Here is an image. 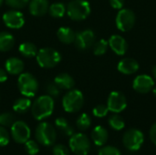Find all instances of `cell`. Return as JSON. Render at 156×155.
<instances>
[{"label": "cell", "mask_w": 156, "mask_h": 155, "mask_svg": "<svg viewBox=\"0 0 156 155\" xmlns=\"http://www.w3.org/2000/svg\"><path fill=\"white\" fill-rule=\"evenodd\" d=\"M57 36L60 42L64 44H71L75 40L76 33L70 27L61 26L58 29Z\"/></svg>", "instance_id": "21"}, {"label": "cell", "mask_w": 156, "mask_h": 155, "mask_svg": "<svg viewBox=\"0 0 156 155\" xmlns=\"http://www.w3.org/2000/svg\"><path fill=\"white\" fill-rule=\"evenodd\" d=\"M28 7L32 16H41L48 11L49 4L48 0H31L29 2Z\"/></svg>", "instance_id": "17"}, {"label": "cell", "mask_w": 156, "mask_h": 155, "mask_svg": "<svg viewBox=\"0 0 156 155\" xmlns=\"http://www.w3.org/2000/svg\"><path fill=\"white\" fill-rule=\"evenodd\" d=\"M109 48V43L105 39H100L99 41L95 42L93 45V53L96 56L104 55Z\"/></svg>", "instance_id": "29"}, {"label": "cell", "mask_w": 156, "mask_h": 155, "mask_svg": "<svg viewBox=\"0 0 156 155\" xmlns=\"http://www.w3.org/2000/svg\"><path fill=\"white\" fill-rule=\"evenodd\" d=\"M84 104V96L79 90H69L62 99V107L66 112L74 113L81 110Z\"/></svg>", "instance_id": "4"}, {"label": "cell", "mask_w": 156, "mask_h": 155, "mask_svg": "<svg viewBox=\"0 0 156 155\" xmlns=\"http://www.w3.org/2000/svg\"><path fill=\"white\" fill-rule=\"evenodd\" d=\"M53 155H69V149L63 144H56L52 149Z\"/></svg>", "instance_id": "37"}, {"label": "cell", "mask_w": 156, "mask_h": 155, "mask_svg": "<svg viewBox=\"0 0 156 155\" xmlns=\"http://www.w3.org/2000/svg\"><path fill=\"white\" fill-rule=\"evenodd\" d=\"M54 82L60 90H71L75 85L74 79L68 73L58 74V76H56Z\"/></svg>", "instance_id": "20"}, {"label": "cell", "mask_w": 156, "mask_h": 155, "mask_svg": "<svg viewBox=\"0 0 156 155\" xmlns=\"http://www.w3.org/2000/svg\"><path fill=\"white\" fill-rule=\"evenodd\" d=\"M54 100L49 95L38 97L31 105V113L37 121H42L48 118L54 111Z\"/></svg>", "instance_id": "1"}, {"label": "cell", "mask_w": 156, "mask_h": 155, "mask_svg": "<svg viewBox=\"0 0 156 155\" xmlns=\"http://www.w3.org/2000/svg\"><path fill=\"white\" fill-rule=\"evenodd\" d=\"M108 43L112 50L119 56H123L128 49L127 41L120 35H112L110 37Z\"/></svg>", "instance_id": "15"}, {"label": "cell", "mask_w": 156, "mask_h": 155, "mask_svg": "<svg viewBox=\"0 0 156 155\" xmlns=\"http://www.w3.org/2000/svg\"><path fill=\"white\" fill-rule=\"evenodd\" d=\"M5 68L11 75H19L24 69V62L18 58H10L5 61Z\"/></svg>", "instance_id": "19"}, {"label": "cell", "mask_w": 156, "mask_h": 155, "mask_svg": "<svg viewBox=\"0 0 156 155\" xmlns=\"http://www.w3.org/2000/svg\"><path fill=\"white\" fill-rule=\"evenodd\" d=\"M24 148H25L26 153L28 155H36L39 152L38 143L30 139L24 143Z\"/></svg>", "instance_id": "30"}, {"label": "cell", "mask_w": 156, "mask_h": 155, "mask_svg": "<svg viewBox=\"0 0 156 155\" xmlns=\"http://www.w3.org/2000/svg\"><path fill=\"white\" fill-rule=\"evenodd\" d=\"M3 21L7 27L17 29L24 26L25 17L24 15L17 9H12L4 13Z\"/></svg>", "instance_id": "13"}, {"label": "cell", "mask_w": 156, "mask_h": 155, "mask_svg": "<svg viewBox=\"0 0 156 155\" xmlns=\"http://www.w3.org/2000/svg\"><path fill=\"white\" fill-rule=\"evenodd\" d=\"M7 79V71L2 68H0V83L5 82Z\"/></svg>", "instance_id": "40"}, {"label": "cell", "mask_w": 156, "mask_h": 155, "mask_svg": "<svg viewBox=\"0 0 156 155\" xmlns=\"http://www.w3.org/2000/svg\"><path fill=\"white\" fill-rule=\"evenodd\" d=\"M15 45L14 36L6 31L0 32V52L10 50Z\"/></svg>", "instance_id": "22"}, {"label": "cell", "mask_w": 156, "mask_h": 155, "mask_svg": "<svg viewBox=\"0 0 156 155\" xmlns=\"http://www.w3.org/2000/svg\"><path fill=\"white\" fill-rule=\"evenodd\" d=\"M108 112H109V109L107 105H104V104L97 105L92 111L93 115L97 118H103L108 114Z\"/></svg>", "instance_id": "32"}, {"label": "cell", "mask_w": 156, "mask_h": 155, "mask_svg": "<svg viewBox=\"0 0 156 155\" xmlns=\"http://www.w3.org/2000/svg\"><path fill=\"white\" fill-rule=\"evenodd\" d=\"M69 146L76 155H88L90 151V141L84 133H74L69 138Z\"/></svg>", "instance_id": "7"}, {"label": "cell", "mask_w": 156, "mask_h": 155, "mask_svg": "<svg viewBox=\"0 0 156 155\" xmlns=\"http://www.w3.org/2000/svg\"><path fill=\"white\" fill-rule=\"evenodd\" d=\"M144 142V133L135 128H131L126 131L122 136V143L124 147L132 152H136L143 146Z\"/></svg>", "instance_id": "8"}, {"label": "cell", "mask_w": 156, "mask_h": 155, "mask_svg": "<svg viewBox=\"0 0 156 155\" xmlns=\"http://www.w3.org/2000/svg\"><path fill=\"white\" fill-rule=\"evenodd\" d=\"M37 62L41 68L51 69L56 67L61 60V55L58 51L51 48H44L37 51Z\"/></svg>", "instance_id": "5"}, {"label": "cell", "mask_w": 156, "mask_h": 155, "mask_svg": "<svg viewBox=\"0 0 156 155\" xmlns=\"http://www.w3.org/2000/svg\"><path fill=\"white\" fill-rule=\"evenodd\" d=\"M18 50L23 57L28 58L36 57L38 51L37 47L31 42H24L20 44L18 47Z\"/></svg>", "instance_id": "25"}, {"label": "cell", "mask_w": 156, "mask_h": 155, "mask_svg": "<svg viewBox=\"0 0 156 155\" xmlns=\"http://www.w3.org/2000/svg\"><path fill=\"white\" fill-rule=\"evenodd\" d=\"M76 125H77V128L80 131L88 130L91 125V118H90V116L89 114H87V113L80 114L78 117L77 121H76Z\"/></svg>", "instance_id": "28"}, {"label": "cell", "mask_w": 156, "mask_h": 155, "mask_svg": "<svg viewBox=\"0 0 156 155\" xmlns=\"http://www.w3.org/2000/svg\"><path fill=\"white\" fill-rule=\"evenodd\" d=\"M90 5L86 0H71L66 8L69 17L75 21L86 19L90 14Z\"/></svg>", "instance_id": "2"}, {"label": "cell", "mask_w": 156, "mask_h": 155, "mask_svg": "<svg viewBox=\"0 0 156 155\" xmlns=\"http://www.w3.org/2000/svg\"><path fill=\"white\" fill-rule=\"evenodd\" d=\"M4 1L8 6L14 9L24 8L29 3V0H4Z\"/></svg>", "instance_id": "33"}, {"label": "cell", "mask_w": 156, "mask_h": 155, "mask_svg": "<svg viewBox=\"0 0 156 155\" xmlns=\"http://www.w3.org/2000/svg\"><path fill=\"white\" fill-rule=\"evenodd\" d=\"M95 34L91 29H85L76 34L74 44L80 50H88L95 43Z\"/></svg>", "instance_id": "12"}, {"label": "cell", "mask_w": 156, "mask_h": 155, "mask_svg": "<svg viewBox=\"0 0 156 155\" xmlns=\"http://www.w3.org/2000/svg\"><path fill=\"white\" fill-rule=\"evenodd\" d=\"M154 87V79L146 74L138 75L133 82V88L135 91L142 94H146L150 92Z\"/></svg>", "instance_id": "14"}, {"label": "cell", "mask_w": 156, "mask_h": 155, "mask_svg": "<svg viewBox=\"0 0 156 155\" xmlns=\"http://www.w3.org/2000/svg\"><path fill=\"white\" fill-rule=\"evenodd\" d=\"M37 142L43 146H51L57 140V131L53 125L48 122H40L35 132Z\"/></svg>", "instance_id": "3"}, {"label": "cell", "mask_w": 156, "mask_h": 155, "mask_svg": "<svg viewBox=\"0 0 156 155\" xmlns=\"http://www.w3.org/2000/svg\"><path fill=\"white\" fill-rule=\"evenodd\" d=\"M109 138L108 131L102 126H96L91 132V140L97 146H103Z\"/></svg>", "instance_id": "18"}, {"label": "cell", "mask_w": 156, "mask_h": 155, "mask_svg": "<svg viewBox=\"0 0 156 155\" xmlns=\"http://www.w3.org/2000/svg\"><path fill=\"white\" fill-rule=\"evenodd\" d=\"M98 155H122V153L118 148L112 146V145H108V146L102 147L99 151Z\"/></svg>", "instance_id": "34"}, {"label": "cell", "mask_w": 156, "mask_h": 155, "mask_svg": "<svg viewBox=\"0 0 156 155\" xmlns=\"http://www.w3.org/2000/svg\"><path fill=\"white\" fill-rule=\"evenodd\" d=\"M31 105H32V102L29 100V98L23 97V98L17 99L14 102L13 110L15 111V112L22 114V113H26L29 109H31Z\"/></svg>", "instance_id": "24"}, {"label": "cell", "mask_w": 156, "mask_h": 155, "mask_svg": "<svg viewBox=\"0 0 156 155\" xmlns=\"http://www.w3.org/2000/svg\"><path fill=\"white\" fill-rule=\"evenodd\" d=\"M55 126H56V129L64 136L70 137L72 134H74V129L69 123V122L63 117H59V118L56 119Z\"/></svg>", "instance_id": "23"}, {"label": "cell", "mask_w": 156, "mask_h": 155, "mask_svg": "<svg viewBox=\"0 0 156 155\" xmlns=\"http://www.w3.org/2000/svg\"><path fill=\"white\" fill-rule=\"evenodd\" d=\"M117 69L121 73H122L124 75H132L138 71L139 63L133 58H126L122 59L118 63Z\"/></svg>", "instance_id": "16"}, {"label": "cell", "mask_w": 156, "mask_h": 155, "mask_svg": "<svg viewBox=\"0 0 156 155\" xmlns=\"http://www.w3.org/2000/svg\"><path fill=\"white\" fill-rule=\"evenodd\" d=\"M49 15L52 17L55 18H60L62 16H64L65 13H66V6L63 3H53L52 5H49L48 7V11Z\"/></svg>", "instance_id": "26"}, {"label": "cell", "mask_w": 156, "mask_h": 155, "mask_svg": "<svg viewBox=\"0 0 156 155\" xmlns=\"http://www.w3.org/2000/svg\"><path fill=\"white\" fill-rule=\"evenodd\" d=\"M110 5L114 9H122L124 5V0H110Z\"/></svg>", "instance_id": "38"}, {"label": "cell", "mask_w": 156, "mask_h": 155, "mask_svg": "<svg viewBox=\"0 0 156 155\" xmlns=\"http://www.w3.org/2000/svg\"><path fill=\"white\" fill-rule=\"evenodd\" d=\"M153 75H154V78L156 79V66H154L153 69Z\"/></svg>", "instance_id": "41"}, {"label": "cell", "mask_w": 156, "mask_h": 155, "mask_svg": "<svg viewBox=\"0 0 156 155\" xmlns=\"http://www.w3.org/2000/svg\"><path fill=\"white\" fill-rule=\"evenodd\" d=\"M10 134L12 139L19 144H24L30 139L31 131L29 126L23 121H16L11 126Z\"/></svg>", "instance_id": "10"}, {"label": "cell", "mask_w": 156, "mask_h": 155, "mask_svg": "<svg viewBox=\"0 0 156 155\" xmlns=\"http://www.w3.org/2000/svg\"><path fill=\"white\" fill-rule=\"evenodd\" d=\"M107 107L109 111L120 113L127 107V100L123 93L120 91H112L110 93L107 100Z\"/></svg>", "instance_id": "11"}, {"label": "cell", "mask_w": 156, "mask_h": 155, "mask_svg": "<svg viewBox=\"0 0 156 155\" xmlns=\"http://www.w3.org/2000/svg\"><path fill=\"white\" fill-rule=\"evenodd\" d=\"M15 116L11 112H3L0 114V125L3 127H11L15 122Z\"/></svg>", "instance_id": "31"}, {"label": "cell", "mask_w": 156, "mask_h": 155, "mask_svg": "<svg viewBox=\"0 0 156 155\" xmlns=\"http://www.w3.org/2000/svg\"><path fill=\"white\" fill-rule=\"evenodd\" d=\"M153 90V93H154V96L156 97V86H154V87L153 88V90Z\"/></svg>", "instance_id": "42"}, {"label": "cell", "mask_w": 156, "mask_h": 155, "mask_svg": "<svg viewBox=\"0 0 156 155\" xmlns=\"http://www.w3.org/2000/svg\"><path fill=\"white\" fill-rule=\"evenodd\" d=\"M149 135H150V139L152 141V143L156 145V122H154L151 129H150V132H149Z\"/></svg>", "instance_id": "39"}, {"label": "cell", "mask_w": 156, "mask_h": 155, "mask_svg": "<svg viewBox=\"0 0 156 155\" xmlns=\"http://www.w3.org/2000/svg\"><path fill=\"white\" fill-rule=\"evenodd\" d=\"M46 90H47V92H48V95H49L50 97L52 98H55V97H58L60 93V89L54 83H48L47 87H46Z\"/></svg>", "instance_id": "36"}, {"label": "cell", "mask_w": 156, "mask_h": 155, "mask_svg": "<svg viewBox=\"0 0 156 155\" xmlns=\"http://www.w3.org/2000/svg\"><path fill=\"white\" fill-rule=\"evenodd\" d=\"M3 2H4V0H0V6H1V5L3 4Z\"/></svg>", "instance_id": "43"}, {"label": "cell", "mask_w": 156, "mask_h": 155, "mask_svg": "<svg viewBox=\"0 0 156 155\" xmlns=\"http://www.w3.org/2000/svg\"><path fill=\"white\" fill-rule=\"evenodd\" d=\"M135 14L129 8H122L119 10L116 16V26L117 28L122 32L131 30L135 24Z\"/></svg>", "instance_id": "9"}, {"label": "cell", "mask_w": 156, "mask_h": 155, "mask_svg": "<svg viewBox=\"0 0 156 155\" xmlns=\"http://www.w3.org/2000/svg\"><path fill=\"white\" fill-rule=\"evenodd\" d=\"M17 88L20 93L27 98L34 97L38 90V82L37 79L30 73L19 74L17 79Z\"/></svg>", "instance_id": "6"}, {"label": "cell", "mask_w": 156, "mask_h": 155, "mask_svg": "<svg viewBox=\"0 0 156 155\" xmlns=\"http://www.w3.org/2000/svg\"><path fill=\"white\" fill-rule=\"evenodd\" d=\"M10 134L7 130L0 125V147H5L9 143Z\"/></svg>", "instance_id": "35"}, {"label": "cell", "mask_w": 156, "mask_h": 155, "mask_svg": "<svg viewBox=\"0 0 156 155\" xmlns=\"http://www.w3.org/2000/svg\"><path fill=\"white\" fill-rule=\"evenodd\" d=\"M108 122H109L110 127L115 131H121L125 127V122H124L123 118L121 115H119L118 113L112 114L109 118Z\"/></svg>", "instance_id": "27"}]
</instances>
